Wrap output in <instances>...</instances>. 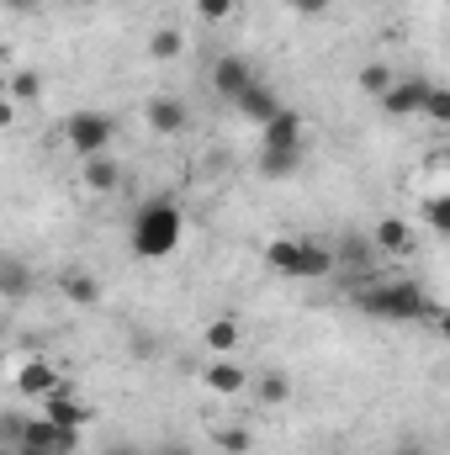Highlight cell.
<instances>
[{"instance_id":"obj_16","label":"cell","mask_w":450,"mask_h":455,"mask_svg":"<svg viewBox=\"0 0 450 455\" xmlns=\"http://www.w3.org/2000/svg\"><path fill=\"white\" fill-rule=\"evenodd\" d=\"M371 243H376L382 254H408V249H414V228L403 223V218H382V223L371 228Z\"/></svg>"},{"instance_id":"obj_27","label":"cell","mask_w":450,"mask_h":455,"mask_svg":"<svg viewBox=\"0 0 450 455\" xmlns=\"http://www.w3.org/2000/svg\"><path fill=\"white\" fill-rule=\"evenodd\" d=\"M213 440H218V451H223V455H249V445H254V435H249V429H218Z\"/></svg>"},{"instance_id":"obj_8","label":"cell","mask_w":450,"mask_h":455,"mask_svg":"<svg viewBox=\"0 0 450 455\" xmlns=\"http://www.w3.org/2000/svg\"><path fill=\"white\" fill-rule=\"evenodd\" d=\"M339 259L329 243H318V238H302L297 243V270H292V281H324V275H334Z\"/></svg>"},{"instance_id":"obj_34","label":"cell","mask_w":450,"mask_h":455,"mask_svg":"<svg viewBox=\"0 0 450 455\" xmlns=\"http://www.w3.org/2000/svg\"><path fill=\"white\" fill-rule=\"evenodd\" d=\"M154 455H197V451H191L186 440H165V445H159V451H154Z\"/></svg>"},{"instance_id":"obj_17","label":"cell","mask_w":450,"mask_h":455,"mask_svg":"<svg viewBox=\"0 0 450 455\" xmlns=\"http://www.w3.org/2000/svg\"><path fill=\"white\" fill-rule=\"evenodd\" d=\"M297 164H302V148H260V175L265 180H286V175H297Z\"/></svg>"},{"instance_id":"obj_12","label":"cell","mask_w":450,"mask_h":455,"mask_svg":"<svg viewBox=\"0 0 450 455\" xmlns=\"http://www.w3.org/2000/svg\"><path fill=\"white\" fill-rule=\"evenodd\" d=\"M80 186H85V191H96V196H112L117 186H122V164L107 159V154L80 159Z\"/></svg>"},{"instance_id":"obj_6","label":"cell","mask_w":450,"mask_h":455,"mask_svg":"<svg viewBox=\"0 0 450 455\" xmlns=\"http://www.w3.org/2000/svg\"><path fill=\"white\" fill-rule=\"evenodd\" d=\"M143 122H149V132L175 138V132L191 127V112H186V101H175V96H154V101L143 107Z\"/></svg>"},{"instance_id":"obj_11","label":"cell","mask_w":450,"mask_h":455,"mask_svg":"<svg viewBox=\"0 0 450 455\" xmlns=\"http://www.w3.org/2000/svg\"><path fill=\"white\" fill-rule=\"evenodd\" d=\"M59 387H64V381H59V371H53L43 355H37V360H27V365L16 371V392H21V397H53Z\"/></svg>"},{"instance_id":"obj_21","label":"cell","mask_w":450,"mask_h":455,"mask_svg":"<svg viewBox=\"0 0 450 455\" xmlns=\"http://www.w3.org/2000/svg\"><path fill=\"white\" fill-rule=\"evenodd\" d=\"M297 243H302V238H270V243H265V265H270L276 275H292V270H297Z\"/></svg>"},{"instance_id":"obj_32","label":"cell","mask_w":450,"mask_h":455,"mask_svg":"<svg viewBox=\"0 0 450 455\" xmlns=\"http://www.w3.org/2000/svg\"><path fill=\"white\" fill-rule=\"evenodd\" d=\"M101 455H149L138 440H112V445H101Z\"/></svg>"},{"instance_id":"obj_15","label":"cell","mask_w":450,"mask_h":455,"mask_svg":"<svg viewBox=\"0 0 450 455\" xmlns=\"http://www.w3.org/2000/svg\"><path fill=\"white\" fill-rule=\"evenodd\" d=\"M202 381H207V387H213L218 397H238V392L249 387V376H244V371H238V365H233L228 355H213V365L202 371Z\"/></svg>"},{"instance_id":"obj_28","label":"cell","mask_w":450,"mask_h":455,"mask_svg":"<svg viewBox=\"0 0 450 455\" xmlns=\"http://www.w3.org/2000/svg\"><path fill=\"white\" fill-rule=\"evenodd\" d=\"M27 291V265L16 254H5V297H21Z\"/></svg>"},{"instance_id":"obj_13","label":"cell","mask_w":450,"mask_h":455,"mask_svg":"<svg viewBox=\"0 0 450 455\" xmlns=\"http://www.w3.org/2000/svg\"><path fill=\"white\" fill-rule=\"evenodd\" d=\"M260 148H302V116L292 112V107L281 116H270L260 127Z\"/></svg>"},{"instance_id":"obj_26","label":"cell","mask_w":450,"mask_h":455,"mask_svg":"<svg viewBox=\"0 0 450 455\" xmlns=\"http://www.w3.org/2000/svg\"><path fill=\"white\" fill-rule=\"evenodd\" d=\"M424 116H430L435 127H450V85H435V91H430V101H424Z\"/></svg>"},{"instance_id":"obj_7","label":"cell","mask_w":450,"mask_h":455,"mask_svg":"<svg viewBox=\"0 0 450 455\" xmlns=\"http://www.w3.org/2000/svg\"><path fill=\"white\" fill-rule=\"evenodd\" d=\"M430 80H398L387 96H382V112L387 116H424V101H430Z\"/></svg>"},{"instance_id":"obj_35","label":"cell","mask_w":450,"mask_h":455,"mask_svg":"<svg viewBox=\"0 0 450 455\" xmlns=\"http://www.w3.org/2000/svg\"><path fill=\"white\" fill-rule=\"evenodd\" d=\"M435 323H440V339L450 344V307H440V318H435Z\"/></svg>"},{"instance_id":"obj_18","label":"cell","mask_w":450,"mask_h":455,"mask_svg":"<svg viewBox=\"0 0 450 455\" xmlns=\"http://www.w3.org/2000/svg\"><path fill=\"white\" fill-rule=\"evenodd\" d=\"M202 344H207L213 355H233V349H238V318H233V313H218V318L207 323Z\"/></svg>"},{"instance_id":"obj_23","label":"cell","mask_w":450,"mask_h":455,"mask_svg":"<svg viewBox=\"0 0 450 455\" xmlns=\"http://www.w3.org/2000/svg\"><path fill=\"white\" fill-rule=\"evenodd\" d=\"M37 96H43V75H37V69H16V75H11V101L27 107V101H37Z\"/></svg>"},{"instance_id":"obj_37","label":"cell","mask_w":450,"mask_h":455,"mask_svg":"<svg viewBox=\"0 0 450 455\" xmlns=\"http://www.w3.org/2000/svg\"><path fill=\"white\" fill-rule=\"evenodd\" d=\"M75 5H101V0H75Z\"/></svg>"},{"instance_id":"obj_36","label":"cell","mask_w":450,"mask_h":455,"mask_svg":"<svg viewBox=\"0 0 450 455\" xmlns=\"http://www.w3.org/2000/svg\"><path fill=\"white\" fill-rule=\"evenodd\" d=\"M5 5H11V11H37L43 0H5Z\"/></svg>"},{"instance_id":"obj_1","label":"cell","mask_w":450,"mask_h":455,"mask_svg":"<svg viewBox=\"0 0 450 455\" xmlns=\"http://www.w3.org/2000/svg\"><path fill=\"white\" fill-rule=\"evenodd\" d=\"M181 207L170 202V196H154V202H143L138 212H133V223H127V243H133V254L138 259H170L175 254V243H181Z\"/></svg>"},{"instance_id":"obj_4","label":"cell","mask_w":450,"mask_h":455,"mask_svg":"<svg viewBox=\"0 0 450 455\" xmlns=\"http://www.w3.org/2000/svg\"><path fill=\"white\" fill-rule=\"evenodd\" d=\"M80 435H85V429H64V424H53V419L43 413V419L27 424V440L16 445V455H75L80 451Z\"/></svg>"},{"instance_id":"obj_30","label":"cell","mask_w":450,"mask_h":455,"mask_svg":"<svg viewBox=\"0 0 450 455\" xmlns=\"http://www.w3.org/2000/svg\"><path fill=\"white\" fill-rule=\"evenodd\" d=\"M197 16L202 21H228L233 16V0H197Z\"/></svg>"},{"instance_id":"obj_19","label":"cell","mask_w":450,"mask_h":455,"mask_svg":"<svg viewBox=\"0 0 450 455\" xmlns=\"http://www.w3.org/2000/svg\"><path fill=\"white\" fill-rule=\"evenodd\" d=\"M371 254H382L376 243H366V238H355V233H344L339 238V249H334V259H339V270L350 265V270H366L371 265Z\"/></svg>"},{"instance_id":"obj_33","label":"cell","mask_w":450,"mask_h":455,"mask_svg":"<svg viewBox=\"0 0 450 455\" xmlns=\"http://www.w3.org/2000/svg\"><path fill=\"white\" fill-rule=\"evenodd\" d=\"M392 455H435V451H424V445H419V440H414V435H403V440H398V445H392Z\"/></svg>"},{"instance_id":"obj_29","label":"cell","mask_w":450,"mask_h":455,"mask_svg":"<svg viewBox=\"0 0 450 455\" xmlns=\"http://www.w3.org/2000/svg\"><path fill=\"white\" fill-rule=\"evenodd\" d=\"M27 424H32V419H21V413H5V419H0V440L16 451V445L27 440Z\"/></svg>"},{"instance_id":"obj_9","label":"cell","mask_w":450,"mask_h":455,"mask_svg":"<svg viewBox=\"0 0 450 455\" xmlns=\"http://www.w3.org/2000/svg\"><path fill=\"white\" fill-rule=\"evenodd\" d=\"M233 107H238V116H244V122H254V127H265L270 116L286 112V107H281V96H276V91H270L265 80H254V85H249V91H244V96H238Z\"/></svg>"},{"instance_id":"obj_20","label":"cell","mask_w":450,"mask_h":455,"mask_svg":"<svg viewBox=\"0 0 450 455\" xmlns=\"http://www.w3.org/2000/svg\"><path fill=\"white\" fill-rule=\"evenodd\" d=\"M181 53H186V37H181L175 27H159V32L149 37V59H154V64H170V59H181Z\"/></svg>"},{"instance_id":"obj_14","label":"cell","mask_w":450,"mask_h":455,"mask_svg":"<svg viewBox=\"0 0 450 455\" xmlns=\"http://www.w3.org/2000/svg\"><path fill=\"white\" fill-rule=\"evenodd\" d=\"M59 291H64V302H75V307H96V302H101V281H96L91 270H59Z\"/></svg>"},{"instance_id":"obj_10","label":"cell","mask_w":450,"mask_h":455,"mask_svg":"<svg viewBox=\"0 0 450 455\" xmlns=\"http://www.w3.org/2000/svg\"><path fill=\"white\" fill-rule=\"evenodd\" d=\"M43 413L53 424H64V429H91V403H80L69 387H59L53 397H43Z\"/></svg>"},{"instance_id":"obj_22","label":"cell","mask_w":450,"mask_h":455,"mask_svg":"<svg viewBox=\"0 0 450 455\" xmlns=\"http://www.w3.org/2000/svg\"><path fill=\"white\" fill-rule=\"evenodd\" d=\"M254 397H260V403H265V408H281V403H286V397H292V381H286V376H281V371H265V376H260V381H254Z\"/></svg>"},{"instance_id":"obj_5","label":"cell","mask_w":450,"mask_h":455,"mask_svg":"<svg viewBox=\"0 0 450 455\" xmlns=\"http://www.w3.org/2000/svg\"><path fill=\"white\" fill-rule=\"evenodd\" d=\"M249 85H254V64H249V59H233V53H228V59L213 64V96H218V101H238Z\"/></svg>"},{"instance_id":"obj_31","label":"cell","mask_w":450,"mask_h":455,"mask_svg":"<svg viewBox=\"0 0 450 455\" xmlns=\"http://www.w3.org/2000/svg\"><path fill=\"white\" fill-rule=\"evenodd\" d=\"M286 5H292V11H297V16H308V21H313V16H324V11H329V0H286Z\"/></svg>"},{"instance_id":"obj_24","label":"cell","mask_w":450,"mask_h":455,"mask_svg":"<svg viewBox=\"0 0 450 455\" xmlns=\"http://www.w3.org/2000/svg\"><path fill=\"white\" fill-rule=\"evenodd\" d=\"M392 85H398V80H392V69H387V64H366V69H360V91H366V96H376V101H382Z\"/></svg>"},{"instance_id":"obj_2","label":"cell","mask_w":450,"mask_h":455,"mask_svg":"<svg viewBox=\"0 0 450 455\" xmlns=\"http://www.w3.org/2000/svg\"><path fill=\"white\" fill-rule=\"evenodd\" d=\"M360 313L387 318V323H419V318H440V307L414 286V281H371L360 297Z\"/></svg>"},{"instance_id":"obj_3","label":"cell","mask_w":450,"mask_h":455,"mask_svg":"<svg viewBox=\"0 0 450 455\" xmlns=\"http://www.w3.org/2000/svg\"><path fill=\"white\" fill-rule=\"evenodd\" d=\"M64 138H69V148L80 159H96V154H107V143L117 138V122L107 112H75L64 122Z\"/></svg>"},{"instance_id":"obj_25","label":"cell","mask_w":450,"mask_h":455,"mask_svg":"<svg viewBox=\"0 0 450 455\" xmlns=\"http://www.w3.org/2000/svg\"><path fill=\"white\" fill-rule=\"evenodd\" d=\"M424 223L435 228L440 238H450V196H430L424 202Z\"/></svg>"}]
</instances>
